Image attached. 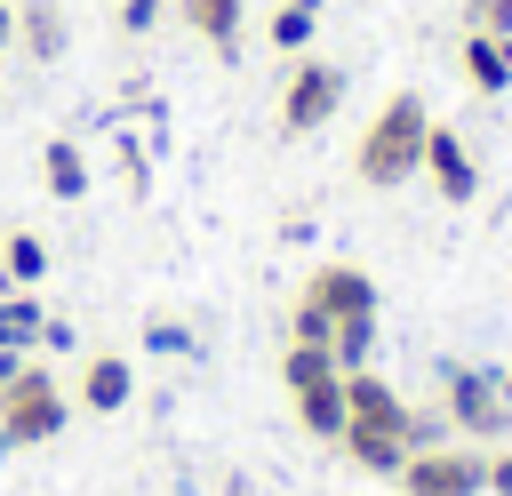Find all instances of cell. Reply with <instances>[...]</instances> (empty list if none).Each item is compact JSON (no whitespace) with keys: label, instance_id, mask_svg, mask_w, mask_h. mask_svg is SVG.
Segmentation results:
<instances>
[{"label":"cell","instance_id":"6da1fadb","mask_svg":"<svg viewBox=\"0 0 512 496\" xmlns=\"http://www.w3.org/2000/svg\"><path fill=\"white\" fill-rule=\"evenodd\" d=\"M288 344H328L344 368H360L376 344V280L360 264H320L288 312Z\"/></svg>","mask_w":512,"mask_h":496},{"label":"cell","instance_id":"7a4b0ae2","mask_svg":"<svg viewBox=\"0 0 512 496\" xmlns=\"http://www.w3.org/2000/svg\"><path fill=\"white\" fill-rule=\"evenodd\" d=\"M424 128H432V112H424V96H384L376 104V120L360 128V144H352V176L368 184V192H400V184H416V168H424Z\"/></svg>","mask_w":512,"mask_h":496},{"label":"cell","instance_id":"3957f363","mask_svg":"<svg viewBox=\"0 0 512 496\" xmlns=\"http://www.w3.org/2000/svg\"><path fill=\"white\" fill-rule=\"evenodd\" d=\"M280 384H288L304 432H320V440L344 432V360H336L328 344H288V352H280Z\"/></svg>","mask_w":512,"mask_h":496},{"label":"cell","instance_id":"277c9868","mask_svg":"<svg viewBox=\"0 0 512 496\" xmlns=\"http://www.w3.org/2000/svg\"><path fill=\"white\" fill-rule=\"evenodd\" d=\"M72 424V408H64V384L48 376V368H16L8 384H0V440L8 448H40V440H56Z\"/></svg>","mask_w":512,"mask_h":496},{"label":"cell","instance_id":"5b68a950","mask_svg":"<svg viewBox=\"0 0 512 496\" xmlns=\"http://www.w3.org/2000/svg\"><path fill=\"white\" fill-rule=\"evenodd\" d=\"M440 416L480 440V448H504L512 440V376H488V368H448V400Z\"/></svg>","mask_w":512,"mask_h":496},{"label":"cell","instance_id":"8992f818","mask_svg":"<svg viewBox=\"0 0 512 496\" xmlns=\"http://www.w3.org/2000/svg\"><path fill=\"white\" fill-rule=\"evenodd\" d=\"M392 480H400V496H480L488 488V448L432 440V448H408V464Z\"/></svg>","mask_w":512,"mask_h":496},{"label":"cell","instance_id":"52a82bcc","mask_svg":"<svg viewBox=\"0 0 512 496\" xmlns=\"http://www.w3.org/2000/svg\"><path fill=\"white\" fill-rule=\"evenodd\" d=\"M336 104H344V72H336L328 56L288 64V88H280V136H312V128H328Z\"/></svg>","mask_w":512,"mask_h":496},{"label":"cell","instance_id":"ba28073f","mask_svg":"<svg viewBox=\"0 0 512 496\" xmlns=\"http://www.w3.org/2000/svg\"><path fill=\"white\" fill-rule=\"evenodd\" d=\"M344 424L408 440V400H400V384H384L376 368H344Z\"/></svg>","mask_w":512,"mask_h":496},{"label":"cell","instance_id":"9c48e42d","mask_svg":"<svg viewBox=\"0 0 512 496\" xmlns=\"http://www.w3.org/2000/svg\"><path fill=\"white\" fill-rule=\"evenodd\" d=\"M416 176H432L440 200H472V192H480V160H472V144H464L456 128H440V120L424 128V168H416Z\"/></svg>","mask_w":512,"mask_h":496},{"label":"cell","instance_id":"30bf717a","mask_svg":"<svg viewBox=\"0 0 512 496\" xmlns=\"http://www.w3.org/2000/svg\"><path fill=\"white\" fill-rule=\"evenodd\" d=\"M16 48H24L32 64H56V56L72 48V16H64V0H16Z\"/></svg>","mask_w":512,"mask_h":496},{"label":"cell","instance_id":"8fae6325","mask_svg":"<svg viewBox=\"0 0 512 496\" xmlns=\"http://www.w3.org/2000/svg\"><path fill=\"white\" fill-rule=\"evenodd\" d=\"M176 24H184L200 48L232 56V40H240V24H248V0H176Z\"/></svg>","mask_w":512,"mask_h":496},{"label":"cell","instance_id":"7c38bea8","mask_svg":"<svg viewBox=\"0 0 512 496\" xmlns=\"http://www.w3.org/2000/svg\"><path fill=\"white\" fill-rule=\"evenodd\" d=\"M128 392H136V368L112 360V352H88V368H80V408L112 416V408H128Z\"/></svg>","mask_w":512,"mask_h":496},{"label":"cell","instance_id":"4fadbf2b","mask_svg":"<svg viewBox=\"0 0 512 496\" xmlns=\"http://www.w3.org/2000/svg\"><path fill=\"white\" fill-rule=\"evenodd\" d=\"M464 80L480 88V96H504L512 88V40H496V32H464Z\"/></svg>","mask_w":512,"mask_h":496},{"label":"cell","instance_id":"5bb4252c","mask_svg":"<svg viewBox=\"0 0 512 496\" xmlns=\"http://www.w3.org/2000/svg\"><path fill=\"white\" fill-rule=\"evenodd\" d=\"M336 448H344L360 472H384V480L408 464V440H392V432H360V424H344V432H336Z\"/></svg>","mask_w":512,"mask_h":496},{"label":"cell","instance_id":"9a60e30c","mask_svg":"<svg viewBox=\"0 0 512 496\" xmlns=\"http://www.w3.org/2000/svg\"><path fill=\"white\" fill-rule=\"evenodd\" d=\"M0 280L8 288H40L48 280V240L40 232H8L0 240Z\"/></svg>","mask_w":512,"mask_h":496},{"label":"cell","instance_id":"2e32d148","mask_svg":"<svg viewBox=\"0 0 512 496\" xmlns=\"http://www.w3.org/2000/svg\"><path fill=\"white\" fill-rule=\"evenodd\" d=\"M40 320H48L40 296H32V288H8V296H0V352H32V344H40Z\"/></svg>","mask_w":512,"mask_h":496},{"label":"cell","instance_id":"e0dca14e","mask_svg":"<svg viewBox=\"0 0 512 496\" xmlns=\"http://www.w3.org/2000/svg\"><path fill=\"white\" fill-rule=\"evenodd\" d=\"M40 176H48L56 200H80V192H88V152H80L72 136H56V144L40 152Z\"/></svg>","mask_w":512,"mask_h":496},{"label":"cell","instance_id":"ac0fdd59","mask_svg":"<svg viewBox=\"0 0 512 496\" xmlns=\"http://www.w3.org/2000/svg\"><path fill=\"white\" fill-rule=\"evenodd\" d=\"M312 24H320V0H280V8H272V24H264V40L288 56V48H304V40H312Z\"/></svg>","mask_w":512,"mask_h":496},{"label":"cell","instance_id":"d6986e66","mask_svg":"<svg viewBox=\"0 0 512 496\" xmlns=\"http://www.w3.org/2000/svg\"><path fill=\"white\" fill-rule=\"evenodd\" d=\"M464 32H496V40H512V0H464Z\"/></svg>","mask_w":512,"mask_h":496},{"label":"cell","instance_id":"ffe728a7","mask_svg":"<svg viewBox=\"0 0 512 496\" xmlns=\"http://www.w3.org/2000/svg\"><path fill=\"white\" fill-rule=\"evenodd\" d=\"M144 344H152V352H192L184 320H144Z\"/></svg>","mask_w":512,"mask_h":496},{"label":"cell","instance_id":"44dd1931","mask_svg":"<svg viewBox=\"0 0 512 496\" xmlns=\"http://www.w3.org/2000/svg\"><path fill=\"white\" fill-rule=\"evenodd\" d=\"M160 24V0H120V32H152Z\"/></svg>","mask_w":512,"mask_h":496},{"label":"cell","instance_id":"7402d4cb","mask_svg":"<svg viewBox=\"0 0 512 496\" xmlns=\"http://www.w3.org/2000/svg\"><path fill=\"white\" fill-rule=\"evenodd\" d=\"M488 488L512 496V448H488Z\"/></svg>","mask_w":512,"mask_h":496},{"label":"cell","instance_id":"603a6c76","mask_svg":"<svg viewBox=\"0 0 512 496\" xmlns=\"http://www.w3.org/2000/svg\"><path fill=\"white\" fill-rule=\"evenodd\" d=\"M40 352H72V328L64 320H40Z\"/></svg>","mask_w":512,"mask_h":496},{"label":"cell","instance_id":"cb8c5ba5","mask_svg":"<svg viewBox=\"0 0 512 496\" xmlns=\"http://www.w3.org/2000/svg\"><path fill=\"white\" fill-rule=\"evenodd\" d=\"M16 368H24V352H0V384H8V376H16Z\"/></svg>","mask_w":512,"mask_h":496},{"label":"cell","instance_id":"d4e9b609","mask_svg":"<svg viewBox=\"0 0 512 496\" xmlns=\"http://www.w3.org/2000/svg\"><path fill=\"white\" fill-rule=\"evenodd\" d=\"M8 40H16V8H0V48H8Z\"/></svg>","mask_w":512,"mask_h":496}]
</instances>
